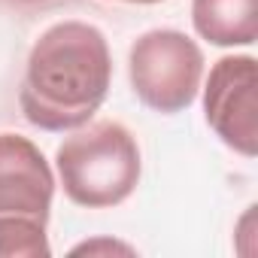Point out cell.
<instances>
[{"instance_id":"277c9868","label":"cell","mask_w":258,"mask_h":258,"mask_svg":"<svg viewBox=\"0 0 258 258\" xmlns=\"http://www.w3.org/2000/svg\"><path fill=\"white\" fill-rule=\"evenodd\" d=\"M127 79L143 106L161 115L182 112L195 103L201 91L204 52L182 31H146L127 52Z\"/></svg>"},{"instance_id":"6da1fadb","label":"cell","mask_w":258,"mask_h":258,"mask_svg":"<svg viewBox=\"0 0 258 258\" xmlns=\"http://www.w3.org/2000/svg\"><path fill=\"white\" fill-rule=\"evenodd\" d=\"M112 85V55L100 28L67 19L46 28L28 52L19 88L22 115L64 134L91 121Z\"/></svg>"},{"instance_id":"8992f818","label":"cell","mask_w":258,"mask_h":258,"mask_svg":"<svg viewBox=\"0 0 258 258\" xmlns=\"http://www.w3.org/2000/svg\"><path fill=\"white\" fill-rule=\"evenodd\" d=\"M191 25L201 40L219 49L258 40V0H191Z\"/></svg>"},{"instance_id":"52a82bcc","label":"cell","mask_w":258,"mask_h":258,"mask_svg":"<svg viewBox=\"0 0 258 258\" xmlns=\"http://www.w3.org/2000/svg\"><path fill=\"white\" fill-rule=\"evenodd\" d=\"M97 252H121V255H134L137 249L134 246H127L121 240H85L79 246H73V255H97Z\"/></svg>"},{"instance_id":"9c48e42d","label":"cell","mask_w":258,"mask_h":258,"mask_svg":"<svg viewBox=\"0 0 258 258\" xmlns=\"http://www.w3.org/2000/svg\"><path fill=\"white\" fill-rule=\"evenodd\" d=\"M115 4H134V7H152V4H161V0H115Z\"/></svg>"},{"instance_id":"5b68a950","label":"cell","mask_w":258,"mask_h":258,"mask_svg":"<svg viewBox=\"0 0 258 258\" xmlns=\"http://www.w3.org/2000/svg\"><path fill=\"white\" fill-rule=\"evenodd\" d=\"M204 118L216 137L243 158L258 152V61L225 55L210 67L204 85Z\"/></svg>"},{"instance_id":"3957f363","label":"cell","mask_w":258,"mask_h":258,"mask_svg":"<svg viewBox=\"0 0 258 258\" xmlns=\"http://www.w3.org/2000/svg\"><path fill=\"white\" fill-rule=\"evenodd\" d=\"M55 173L40 146L0 134V258H46Z\"/></svg>"},{"instance_id":"ba28073f","label":"cell","mask_w":258,"mask_h":258,"mask_svg":"<svg viewBox=\"0 0 258 258\" xmlns=\"http://www.w3.org/2000/svg\"><path fill=\"white\" fill-rule=\"evenodd\" d=\"M0 4H10V7H19V10H31V7H46L49 0H0Z\"/></svg>"},{"instance_id":"7a4b0ae2","label":"cell","mask_w":258,"mask_h":258,"mask_svg":"<svg viewBox=\"0 0 258 258\" xmlns=\"http://www.w3.org/2000/svg\"><path fill=\"white\" fill-rule=\"evenodd\" d=\"M55 170L64 195L85 210H109L140 185V143L121 121H85L55 152Z\"/></svg>"}]
</instances>
